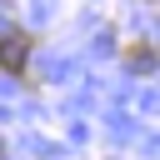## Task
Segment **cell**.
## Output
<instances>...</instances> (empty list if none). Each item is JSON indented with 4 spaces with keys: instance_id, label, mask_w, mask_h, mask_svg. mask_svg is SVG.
I'll return each mask as SVG.
<instances>
[{
    "instance_id": "cell-1",
    "label": "cell",
    "mask_w": 160,
    "mask_h": 160,
    "mask_svg": "<svg viewBox=\"0 0 160 160\" xmlns=\"http://www.w3.org/2000/svg\"><path fill=\"white\" fill-rule=\"evenodd\" d=\"M25 60H30V35H5V40H0V70L20 75Z\"/></svg>"
},
{
    "instance_id": "cell-2",
    "label": "cell",
    "mask_w": 160,
    "mask_h": 160,
    "mask_svg": "<svg viewBox=\"0 0 160 160\" xmlns=\"http://www.w3.org/2000/svg\"><path fill=\"white\" fill-rule=\"evenodd\" d=\"M150 60H155L150 45H135V50H130V65H150Z\"/></svg>"
}]
</instances>
